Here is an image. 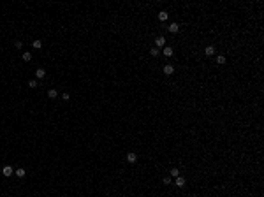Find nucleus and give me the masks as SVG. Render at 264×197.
<instances>
[{
    "label": "nucleus",
    "instance_id": "obj_1",
    "mask_svg": "<svg viewBox=\"0 0 264 197\" xmlns=\"http://www.w3.org/2000/svg\"><path fill=\"white\" fill-rule=\"evenodd\" d=\"M2 172H4V176H11V174L14 172V169L11 167V165H4V169H2Z\"/></svg>",
    "mask_w": 264,
    "mask_h": 197
},
{
    "label": "nucleus",
    "instance_id": "obj_2",
    "mask_svg": "<svg viewBox=\"0 0 264 197\" xmlns=\"http://www.w3.org/2000/svg\"><path fill=\"white\" fill-rule=\"evenodd\" d=\"M178 30H180V27H178V23H171V27H169V32H171V34H176V32H178Z\"/></svg>",
    "mask_w": 264,
    "mask_h": 197
},
{
    "label": "nucleus",
    "instance_id": "obj_3",
    "mask_svg": "<svg viewBox=\"0 0 264 197\" xmlns=\"http://www.w3.org/2000/svg\"><path fill=\"white\" fill-rule=\"evenodd\" d=\"M35 76H37V78H39V79H42V78H44V76H46V71H44V69H37V72H35Z\"/></svg>",
    "mask_w": 264,
    "mask_h": 197
},
{
    "label": "nucleus",
    "instance_id": "obj_4",
    "mask_svg": "<svg viewBox=\"0 0 264 197\" xmlns=\"http://www.w3.org/2000/svg\"><path fill=\"white\" fill-rule=\"evenodd\" d=\"M136 158H137V157H136V153H129V155H127V162L134 164V162H136Z\"/></svg>",
    "mask_w": 264,
    "mask_h": 197
},
{
    "label": "nucleus",
    "instance_id": "obj_5",
    "mask_svg": "<svg viewBox=\"0 0 264 197\" xmlns=\"http://www.w3.org/2000/svg\"><path fill=\"white\" fill-rule=\"evenodd\" d=\"M158 19H160V21H165V19H167V12H165V11H160V12H158Z\"/></svg>",
    "mask_w": 264,
    "mask_h": 197
},
{
    "label": "nucleus",
    "instance_id": "obj_6",
    "mask_svg": "<svg viewBox=\"0 0 264 197\" xmlns=\"http://www.w3.org/2000/svg\"><path fill=\"white\" fill-rule=\"evenodd\" d=\"M164 72L167 74V76H169V74H173V72H174V69H173V65H165V67H164Z\"/></svg>",
    "mask_w": 264,
    "mask_h": 197
},
{
    "label": "nucleus",
    "instance_id": "obj_7",
    "mask_svg": "<svg viewBox=\"0 0 264 197\" xmlns=\"http://www.w3.org/2000/svg\"><path fill=\"white\" fill-rule=\"evenodd\" d=\"M155 44H157V46H164V44H165V39H164V37H157Z\"/></svg>",
    "mask_w": 264,
    "mask_h": 197
},
{
    "label": "nucleus",
    "instance_id": "obj_8",
    "mask_svg": "<svg viewBox=\"0 0 264 197\" xmlns=\"http://www.w3.org/2000/svg\"><path fill=\"white\" fill-rule=\"evenodd\" d=\"M21 58H23L25 62H30V60H32V55H30V53L27 51V53H23V55H21Z\"/></svg>",
    "mask_w": 264,
    "mask_h": 197
},
{
    "label": "nucleus",
    "instance_id": "obj_9",
    "mask_svg": "<svg viewBox=\"0 0 264 197\" xmlns=\"http://www.w3.org/2000/svg\"><path fill=\"white\" fill-rule=\"evenodd\" d=\"M213 53H215V48H213V46H208V48H206V55H208V56H211Z\"/></svg>",
    "mask_w": 264,
    "mask_h": 197
},
{
    "label": "nucleus",
    "instance_id": "obj_10",
    "mask_svg": "<svg viewBox=\"0 0 264 197\" xmlns=\"http://www.w3.org/2000/svg\"><path fill=\"white\" fill-rule=\"evenodd\" d=\"M164 55H165V56H171V55H173V49H171V48H164Z\"/></svg>",
    "mask_w": 264,
    "mask_h": 197
},
{
    "label": "nucleus",
    "instance_id": "obj_11",
    "mask_svg": "<svg viewBox=\"0 0 264 197\" xmlns=\"http://www.w3.org/2000/svg\"><path fill=\"white\" fill-rule=\"evenodd\" d=\"M16 176L23 178V176H25V169H16Z\"/></svg>",
    "mask_w": 264,
    "mask_h": 197
},
{
    "label": "nucleus",
    "instance_id": "obj_12",
    "mask_svg": "<svg viewBox=\"0 0 264 197\" xmlns=\"http://www.w3.org/2000/svg\"><path fill=\"white\" fill-rule=\"evenodd\" d=\"M176 185H178V187H183V185H185V179H183V178H176Z\"/></svg>",
    "mask_w": 264,
    "mask_h": 197
},
{
    "label": "nucleus",
    "instance_id": "obj_13",
    "mask_svg": "<svg viewBox=\"0 0 264 197\" xmlns=\"http://www.w3.org/2000/svg\"><path fill=\"white\" fill-rule=\"evenodd\" d=\"M48 97H49V98H55V97H56V90H49V92H48Z\"/></svg>",
    "mask_w": 264,
    "mask_h": 197
},
{
    "label": "nucleus",
    "instance_id": "obj_14",
    "mask_svg": "<svg viewBox=\"0 0 264 197\" xmlns=\"http://www.w3.org/2000/svg\"><path fill=\"white\" fill-rule=\"evenodd\" d=\"M34 48L41 49V48H42V42H41V41H34Z\"/></svg>",
    "mask_w": 264,
    "mask_h": 197
},
{
    "label": "nucleus",
    "instance_id": "obj_15",
    "mask_svg": "<svg viewBox=\"0 0 264 197\" xmlns=\"http://www.w3.org/2000/svg\"><path fill=\"white\" fill-rule=\"evenodd\" d=\"M28 86H30V88H35V86H37V81H35V79L28 81Z\"/></svg>",
    "mask_w": 264,
    "mask_h": 197
},
{
    "label": "nucleus",
    "instance_id": "obj_16",
    "mask_svg": "<svg viewBox=\"0 0 264 197\" xmlns=\"http://www.w3.org/2000/svg\"><path fill=\"white\" fill-rule=\"evenodd\" d=\"M217 62H218V63H225V56H218Z\"/></svg>",
    "mask_w": 264,
    "mask_h": 197
},
{
    "label": "nucleus",
    "instance_id": "obj_17",
    "mask_svg": "<svg viewBox=\"0 0 264 197\" xmlns=\"http://www.w3.org/2000/svg\"><path fill=\"white\" fill-rule=\"evenodd\" d=\"M150 53H152V55H153V56H157V55H158V49H157V48H153V49H152V51H150Z\"/></svg>",
    "mask_w": 264,
    "mask_h": 197
},
{
    "label": "nucleus",
    "instance_id": "obj_18",
    "mask_svg": "<svg viewBox=\"0 0 264 197\" xmlns=\"http://www.w3.org/2000/svg\"><path fill=\"white\" fill-rule=\"evenodd\" d=\"M14 46H16V48H21V46H23V42H19V41H16V42H14Z\"/></svg>",
    "mask_w": 264,
    "mask_h": 197
},
{
    "label": "nucleus",
    "instance_id": "obj_19",
    "mask_svg": "<svg viewBox=\"0 0 264 197\" xmlns=\"http://www.w3.org/2000/svg\"><path fill=\"white\" fill-rule=\"evenodd\" d=\"M62 98H64V100H69L71 97H69V93H64V95H62Z\"/></svg>",
    "mask_w": 264,
    "mask_h": 197
}]
</instances>
